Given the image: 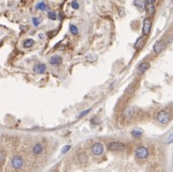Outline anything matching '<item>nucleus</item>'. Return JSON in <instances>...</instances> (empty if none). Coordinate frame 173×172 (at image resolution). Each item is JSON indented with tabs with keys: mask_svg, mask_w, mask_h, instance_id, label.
<instances>
[{
	"mask_svg": "<svg viewBox=\"0 0 173 172\" xmlns=\"http://www.w3.org/2000/svg\"><path fill=\"white\" fill-rule=\"evenodd\" d=\"M70 32H71L73 35H76L78 33V29L75 25H70Z\"/></svg>",
	"mask_w": 173,
	"mask_h": 172,
	"instance_id": "19",
	"label": "nucleus"
},
{
	"mask_svg": "<svg viewBox=\"0 0 173 172\" xmlns=\"http://www.w3.org/2000/svg\"><path fill=\"white\" fill-rule=\"evenodd\" d=\"M151 29V19L150 18H145L142 23V33L144 35H146L149 33Z\"/></svg>",
	"mask_w": 173,
	"mask_h": 172,
	"instance_id": "6",
	"label": "nucleus"
},
{
	"mask_svg": "<svg viewBox=\"0 0 173 172\" xmlns=\"http://www.w3.org/2000/svg\"><path fill=\"white\" fill-rule=\"evenodd\" d=\"M145 7H146V11L149 15H152L154 14V12H155V7H154V5H145Z\"/></svg>",
	"mask_w": 173,
	"mask_h": 172,
	"instance_id": "16",
	"label": "nucleus"
},
{
	"mask_svg": "<svg viewBox=\"0 0 173 172\" xmlns=\"http://www.w3.org/2000/svg\"><path fill=\"white\" fill-rule=\"evenodd\" d=\"M134 5L137 7L138 10L144 11L145 8V2L144 0H134Z\"/></svg>",
	"mask_w": 173,
	"mask_h": 172,
	"instance_id": "10",
	"label": "nucleus"
},
{
	"mask_svg": "<svg viewBox=\"0 0 173 172\" xmlns=\"http://www.w3.org/2000/svg\"><path fill=\"white\" fill-rule=\"evenodd\" d=\"M123 12H124V9L123 8H121L120 9V14H121V16H123Z\"/></svg>",
	"mask_w": 173,
	"mask_h": 172,
	"instance_id": "28",
	"label": "nucleus"
},
{
	"mask_svg": "<svg viewBox=\"0 0 173 172\" xmlns=\"http://www.w3.org/2000/svg\"><path fill=\"white\" fill-rule=\"evenodd\" d=\"M62 63V58L59 56H53L50 58V64L53 66H59Z\"/></svg>",
	"mask_w": 173,
	"mask_h": 172,
	"instance_id": "8",
	"label": "nucleus"
},
{
	"mask_svg": "<svg viewBox=\"0 0 173 172\" xmlns=\"http://www.w3.org/2000/svg\"><path fill=\"white\" fill-rule=\"evenodd\" d=\"M91 151L94 155H101L104 153V145L101 143H96L95 144H93L92 147H91Z\"/></svg>",
	"mask_w": 173,
	"mask_h": 172,
	"instance_id": "3",
	"label": "nucleus"
},
{
	"mask_svg": "<svg viewBox=\"0 0 173 172\" xmlns=\"http://www.w3.org/2000/svg\"><path fill=\"white\" fill-rule=\"evenodd\" d=\"M171 1H172V3H173V0H171Z\"/></svg>",
	"mask_w": 173,
	"mask_h": 172,
	"instance_id": "30",
	"label": "nucleus"
},
{
	"mask_svg": "<svg viewBox=\"0 0 173 172\" xmlns=\"http://www.w3.org/2000/svg\"><path fill=\"white\" fill-rule=\"evenodd\" d=\"M42 151H43V146H42L40 143H36L34 145V147H33V152H34L35 155L40 154Z\"/></svg>",
	"mask_w": 173,
	"mask_h": 172,
	"instance_id": "12",
	"label": "nucleus"
},
{
	"mask_svg": "<svg viewBox=\"0 0 173 172\" xmlns=\"http://www.w3.org/2000/svg\"><path fill=\"white\" fill-rule=\"evenodd\" d=\"M90 110H91V109H87V110H85V111H82L80 115H78V118H81V117L85 116V115L87 114V113H89V112H90Z\"/></svg>",
	"mask_w": 173,
	"mask_h": 172,
	"instance_id": "25",
	"label": "nucleus"
},
{
	"mask_svg": "<svg viewBox=\"0 0 173 172\" xmlns=\"http://www.w3.org/2000/svg\"><path fill=\"white\" fill-rule=\"evenodd\" d=\"M34 71L36 74H43L46 71V65L43 63H37L34 66Z\"/></svg>",
	"mask_w": 173,
	"mask_h": 172,
	"instance_id": "9",
	"label": "nucleus"
},
{
	"mask_svg": "<svg viewBox=\"0 0 173 172\" xmlns=\"http://www.w3.org/2000/svg\"><path fill=\"white\" fill-rule=\"evenodd\" d=\"M4 159H5V156H4V154L1 152L0 153V162H4Z\"/></svg>",
	"mask_w": 173,
	"mask_h": 172,
	"instance_id": "27",
	"label": "nucleus"
},
{
	"mask_svg": "<svg viewBox=\"0 0 173 172\" xmlns=\"http://www.w3.org/2000/svg\"><path fill=\"white\" fill-rule=\"evenodd\" d=\"M108 148L112 151H121L125 148V145L121 142H112L108 144Z\"/></svg>",
	"mask_w": 173,
	"mask_h": 172,
	"instance_id": "2",
	"label": "nucleus"
},
{
	"mask_svg": "<svg viewBox=\"0 0 173 172\" xmlns=\"http://www.w3.org/2000/svg\"><path fill=\"white\" fill-rule=\"evenodd\" d=\"M71 6H72V8L74 9V10H78V2L76 1V0H74V1H72Z\"/></svg>",
	"mask_w": 173,
	"mask_h": 172,
	"instance_id": "22",
	"label": "nucleus"
},
{
	"mask_svg": "<svg viewBox=\"0 0 173 172\" xmlns=\"http://www.w3.org/2000/svg\"><path fill=\"white\" fill-rule=\"evenodd\" d=\"M172 143H173V133L169 134V136L168 137V141H166V143H168V144H170Z\"/></svg>",
	"mask_w": 173,
	"mask_h": 172,
	"instance_id": "23",
	"label": "nucleus"
},
{
	"mask_svg": "<svg viewBox=\"0 0 173 172\" xmlns=\"http://www.w3.org/2000/svg\"><path fill=\"white\" fill-rule=\"evenodd\" d=\"M85 58L89 61V62H95V61L98 59V56H97V55H94V54H88L85 57Z\"/></svg>",
	"mask_w": 173,
	"mask_h": 172,
	"instance_id": "13",
	"label": "nucleus"
},
{
	"mask_svg": "<svg viewBox=\"0 0 173 172\" xmlns=\"http://www.w3.org/2000/svg\"><path fill=\"white\" fill-rule=\"evenodd\" d=\"M157 119L160 124H168L169 121H170V116L166 110H161V111L158 112L157 114Z\"/></svg>",
	"mask_w": 173,
	"mask_h": 172,
	"instance_id": "1",
	"label": "nucleus"
},
{
	"mask_svg": "<svg viewBox=\"0 0 173 172\" xmlns=\"http://www.w3.org/2000/svg\"><path fill=\"white\" fill-rule=\"evenodd\" d=\"M136 156L139 159H145L148 156V150L144 146H139L136 149Z\"/></svg>",
	"mask_w": 173,
	"mask_h": 172,
	"instance_id": "4",
	"label": "nucleus"
},
{
	"mask_svg": "<svg viewBox=\"0 0 173 172\" xmlns=\"http://www.w3.org/2000/svg\"><path fill=\"white\" fill-rule=\"evenodd\" d=\"M48 18L51 20H56L57 19V14L54 13V12H49V13H48Z\"/></svg>",
	"mask_w": 173,
	"mask_h": 172,
	"instance_id": "20",
	"label": "nucleus"
},
{
	"mask_svg": "<svg viewBox=\"0 0 173 172\" xmlns=\"http://www.w3.org/2000/svg\"><path fill=\"white\" fill-rule=\"evenodd\" d=\"M131 134L133 135V137H135V138H139V137H141V136H142V130H138V129H135V130H133V131L131 132Z\"/></svg>",
	"mask_w": 173,
	"mask_h": 172,
	"instance_id": "18",
	"label": "nucleus"
},
{
	"mask_svg": "<svg viewBox=\"0 0 173 172\" xmlns=\"http://www.w3.org/2000/svg\"><path fill=\"white\" fill-rule=\"evenodd\" d=\"M34 44H35V41L33 40V39L29 38V39H26V40L23 42V47L24 48H30V47H32Z\"/></svg>",
	"mask_w": 173,
	"mask_h": 172,
	"instance_id": "14",
	"label": "nucleus"
},
{
	"mask_svg": "<svg viewBox=\"0 0 173 172\" xmlns=\"http://www.w3.org/2000/svg\"><path fill=\"white\" fill-rule=\"evenodd\" d=\"M144 36H142V38H138V40L136 41V43L134 44V47L135 48H141L142 46V44H144Z\"/></svg>",
	"mask_w": 173,
	"mask_h": 172,
	"instance_id": "15",
	"label": "nucleus"
},
{
	"mask_svg": "<svg viewBox=\"0 0 173 172\" xmlns=\"http://www.w3.org/2000/svg\"><path fill=\"white\" fill-rule=\"evenodd\" d=\"M149 67H150L149 62H142L139 65L138 69L141 73H144L145 71H147V70L149 69Z\"/></svg>",
	"mask_w": 173,
	"mask_h": 172,
	"instance_id": "11",
	"label": "nucleus"
},
{
	"mask_svg": "<svg viewBox=\"0 0 173 172\" xmlns=\"http://www.w3.org/2000/svg\"><path fill=\"white\" fill-rule=\"evenodd\" d=\"M39 38H43L44 36H43V35H41V33H40V35H39Z\"/></svg>",
	"mask_w": 173,
	"mask_h": 172,
	"instance_id": "29",
	"label": "nucleus"
},
{
	"mask_svg": "<svg viewBox=\"0 0 173 172\" xmlns=\"http://www.w3.org/2000/svg\"><path fill=\"white\" fill-rule=\"evenodd\" d=\"M33 23H34V25L35 27H37L39 25V23H40V19L37 17H33Z\"/></svg>",
	"mask_w": 173,
	"mask_h": 172,
	"instance_id": "21",
	"label": "nucleus"
},
{
	"mask_svg": "<svg viewBox=\"0 0 173 172\" xmlns=\"http://www.w3.org/2000/svg\"><path fill=\"white\" fill-rule=\"evenodd\" d=\"M35 8L37 9V10L45 11V10H46V8H47V6H46V4H45L44 2H39L38 4L35 6Z\"/></svg>",
	"mask_w": 173,
	"mask_h": 172,
	"instance_id": "17",
	"label": "nucleus"
},
{
	"mask_svg": "<svg viewBox=\"0 0 173 172\" xmlns=\"http://www.w3.org/2000/svg\"><path fill=\"white\" fill-rule=\"evenodd\" d=\"M155 0H146V4L145 5H154Z\"/></svg>",
	"mask_w": 173,
	"mask_h": 172,
	"instance_id": "26",
	"label": "nucleus"
},
{
	"mask_svg": "<svg viewBox=\"0 0 173 172\" xmlns=\"http://www.w3.org/2000/svg\"><path fill=\"white\" fill-rule=\"evenodd\" d=\"M165 43H163V41L162 40H158L155 42V44L153 45V51L154 53H155L156 55H159L161 52H162L163 50V48H165Z\"/></svg>",
	"mask_w": 173,
	"mask_h": 172,
	"instance_id": "7",
	"label": "nucleus"
},
{
	"mask_svg": "<svg viewBox=\"0 0 173 172\" xmlns=\"http://www.w3.org/2000/svg\"><path fill=\"white\" fill-rule=\"evenodd\" d=\"M70 148H71V146H70V145H65V146H63V148L61 149V153H62V154H64V153H66L67 151H69Z\"/></svg>",
	"mask_w": 173,
	"mask_h": 172,
	"instance_id": "24",
	"label": "nucleus"
},
{
	"mask_svg": "<svg viewBox=\"0 0 173 172\" xmlns=\"http://www.w3.org/2000/svg\"><path fill=\"white\" fill-rule=\"evenodd\" d=\"M12 165H13V167L16 168V169H19L23 165V159L21 158L20 156L14 157L13 160H12Z\"/></svg>",
	"mask_w": 173,
	"mask_h": 172,
	"instance_id": "5",
	"label": "nucleus"
}]
</instances>
